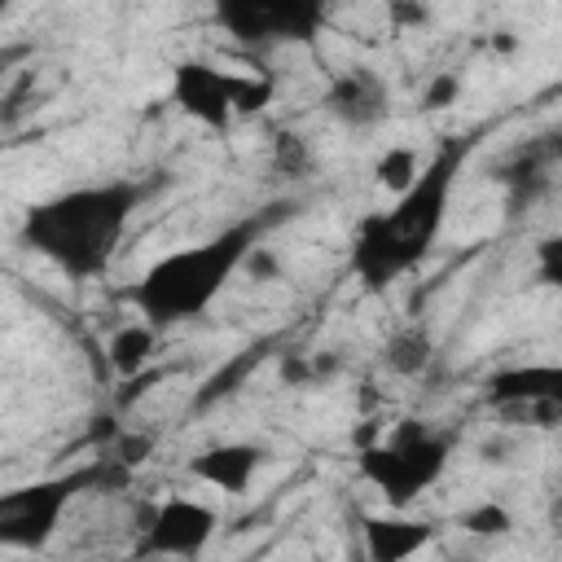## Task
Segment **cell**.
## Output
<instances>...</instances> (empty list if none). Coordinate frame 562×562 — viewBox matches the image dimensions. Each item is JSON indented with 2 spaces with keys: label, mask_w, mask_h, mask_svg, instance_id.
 Masks as SVG:
<instances>
[{
  "label": "cell",
  "mask_w": 562,
  "mask_h": 562,
  "mask_svg": "<svg viewBox=\"0 0 562 562\" xmlns=\"http://www.w3.org/2000/svg\"><path fill=\"white\" fill-rule=\"evenodd\" d=\"M470 149H474V140L448 136L422 162V171L413 176L408 189L391 193L386 206L369 211L356 224V237H351V250H347V268L369 294H382L386 285L408 277L435 250V241H439V233L448 224L452 193L461 184Z\"/></svg>",
  "instance_id": "1"
},
{
  "label": "cell",
  "mask_w": 562,
  "mask_h": 562,
  "mask_svg": "<svg viewBox=\"0 0 562 562\" xmlns=\"http://www.w3.org/2000/svg\"><path fill=\"white\" fill-rule=\"evenodd\" d=\"M145 193L149 184L127 180V176L70 184L22 211L18 241L31 255L48 259L70 281H92L114 263Z\"/></svg>",
  "instance_id": "2"
},
{
  "label": "cell",
  "mask_w": 562,
  "mask_h": 562,
  "mask_svg": "<svg viewBox=\"0 0 562 562\" xmlns=\"http://www.w3.org/2000/svg\"><path fill=\"white\" fill-rule=\"evenodd\" d=\"M263 224H268L263 215H246V220H233L228 228H220V233H211L202 241L167 250L162 259H154L127 285V303L158 334L171 329V325H189V321L206 316L211 303L237 277V268H246L250 250L259 246Z\"/></svg>",
  "instance_id": "3"
},
{
  "label": "cell",
  "mask_w": 562,
  "mask_h": 562,
  "mask_svg": "<svg viewBox=\"0 0 562 562\" xmlns=\"http://www.w3.org/2000/svg\"><path fill=\"white\" fill-rule=\"evenodd\" d=\"M452 448H457L452 430L404 417L391 430H382L373 443L360 448L356 470L386 501V509H408L422 492H430L443 479V470L452 461Z\"/></svg>",
  "instance_id": "4"
},
{
  "label": "cell",
  "mask_w": 562,
  "mask_h": 562,
  "mask_svg": "<svg viewBox=\"0 0 562 562\" xmlns=\"http://www.w3.org/2000/svg\"><path fill=\"white\" fill-rule=\"evenodd\" d=\"M334 0H211V22L246 48H303L329 26Z\"/></svg>",
  "instance_id": "5"
},
{
  "label": "cell",
  "mask_w": 562,
  "mask_h": 562,
  "mask_svg": "<svg viewBox=\"0 0 562 562\" xmlns=\"http://www.w3.org/2000/svg\"><path fill=\"white\" fill-rule=\"evenodd\" d=\"M92 479L97 470H75V474H48V479L0 492V549H18V553L44 549L57 536L70 501Z\"/></svg>",
  "instance_id": "6"
},
{
  "label": "cell",
  "mask_w": 562,
  "mask_h": 562,
  "mask_svg": "<svg viewBox=\"0 0 562 562\" xmlns=\"http://www.w3.org/2000/svg\"><path fill=\"white\" fill-rule=\"evenodd\" d=\"M220 527V514L193 496H167L149 509L136 540V558H202Z\"/></svg>",
  "instance_id": "7"
},
{
  "label": "cell",
  "mask_w": 562,
  "mask_h": 562,
  "mask_svg": "<svg viewBox=\"0 0 562 562\" xmlns=\"http://www.w3.org/2000/svg\"><path fill=\"white\" fill-rule=\"evenodd\" d=\"M171 101L184 119L224 132L237 110H233V70H220L211 61H180L171 70Z\"/></svg>",
  "instance_id": "8"
},
{
  "label": "cell",
  "mask_w": 562,
  "mask_h": 562,
  "mask_svg": "<svg viewBox=\"0 0 562 562\" xmlns=\"http://www.w3.org/2000/svg\"><path fill=\"white\" fill-rule=\"evenodd\" d=\"M487 404L501 413H540L544 426L562 408V369L558 364H514L487 378Z\"/></svg>",
  "instance_id": "9"
},
{
  "label": "cell",
  "mask_w": 562,
  "mask_h": 562,
  "mask_svg": "<svg viewBox=\"0 0 562 562\" xmlns=\"http://www.w3.org/2000/svg\"><path fill=\"white\" fill-rule=\"evenodd\" d=\"M263 461H268V452L259 443L233 439V443H211L198 457H189V474L224 496H241L255 483V474L263 470Z\"/></svg>",
  "instance_id": "10"
},
{
  "label": "cell",
  "mask_w": 562,
  "mask_h": 562,
  "mask_svg": "<svg viewBox=\"0 0 562 562\" xmlns=\"http://www.w3.org/2000/svg\"><path fill=\"white\" fill-rule=\"evenodd\" d=\"M360 536H364V553L373 562H404V558L430 549L435 536H439V527L426 522V518H408L404 509H391V514L364 518Z\"/></svg>",
  "instance_id": "11"
},
{
  "label": "cell",
  "mask_w": 562,
  "mask_h": 562,
  "mask_svg": "<svg viewBox=\"0 0 562 562\" xmlns=\"http://www.w3.org/2000/svg\"><path fill=\"white\" fill-rule=\"evenodd\" d=\"M325 105H329V114H338L342 123L369 127V123H378V119L386 114V88H382L369 70H347V75L334 79Z\"/></svg>",
  "instance_id": "12"
},
{
  "label": "cell",
  "mask_w": 562,
  "mask_h": 562,
  "mask_svg": "<svg viewBox=\"0 0 562 562\" xmlns=\"http://www.w3.org/2000/svg\"><path fill=\"white\" fill-rule=\"evenodd\" d=\"M154 347H158V329H154L149 321H132V325H123V329L110 334L105 360H110V369H114L119 378H136V373L149 364Z\"/></svg>",
  "instance_id": "13"
},
{
  "label": "cell",
  "mask_w": 562,
  "mask_h": 562,
  "mask_svg": "<svg viewBox=\"0 0 562 562\" xmlns=\"http://www.w3.org/2000/svg\"><path fill=\"white\" fill-rule=\"evenodd\" d=\"M422 162H426V158H422L413 145H386V149L378 154V162H373V184L386 189V198H391V193H400V189L413 184V176L422 171Z\"/></svg>",
  "instance_id": "14"
},
{
  "label": "cell",
  "mask_w": 562,
  "mask_h": 562,
  "mask_svg": "<svg viewBox=\"0 0 562 562\" xmlns=\"http://www.w3.org/2000/svg\"><path fill=\"white\" fill-rule=\"evenodd\" d=\"M457 522H461V531H470V536H505V531L514 527L509 509H505V505H496V501H483V505L465 509Z\"/></svg>",
  "instance_id": "15"
},
{
  "label": "cell",
  "mask_w": 562,
  "mask_h": 562,
  "mask_svg": "<svg viewBox=\"0 0 562 562\" xmlns=\"http://www.w3.org/2000/svg\"><path fill=\"white\" fill-rule=\"evenodd\" d=\"M457 92H461L457 75H439V79L426 88V110H443V105H452V101H457Z\"/></svg>",
  "instance_id": "16"
},
{
  "label": "cell",
  "mask_w": 562,
  "mask_h": 562,
  "mask_svg": "<svg viewBox=\"0 0 562 562\" xmlns=\"http://www.w3.org/2000/svg\"><path fill=\"white\" fill-rule=\"evenodd\" d=\"M9 4H13V0H0V18H4V13H9Z\"/></svg>",
  "instance_id": "17"
},
{
  "label": "cell",
  "mask_w": 562,
  "mask_h": 562,
  "mask_svg": "<svg viewBox=\"0 0 562 562\" xmlns=\"http://www.w3.org/2000/svg\"><path fill=\"white\" fill-rule=\"evenodd\" d=\"M4 66H9V53H0V75H4Z\"/></svg>",
  "instance_id": "18"
},
{
  "label": "cell",
  "mask_w": 562,
  "mask_h": 562,
  "mask_svg": "<svg viewBox=\"0 0 562 562\" xmlns=\"http://www.w3.org/2000/svg\"><path fill=\"white\" fill-rule=\"evenodd\" d=\"M9 145H13V140H0V154H4V149H9Z\"/></svg>",
  "instance_id": "19"
}]
</instances>
